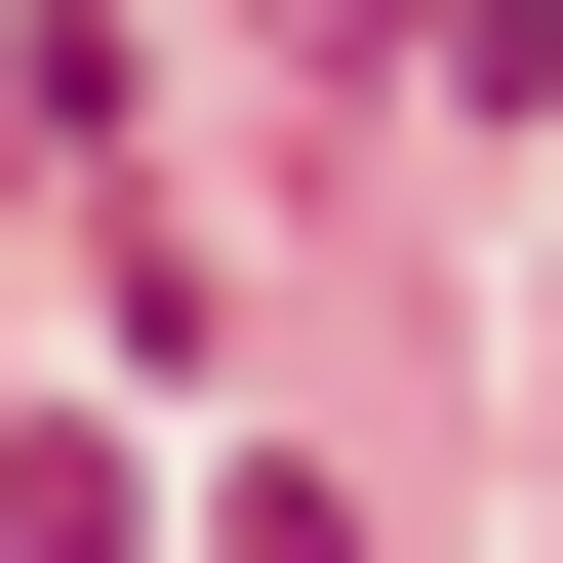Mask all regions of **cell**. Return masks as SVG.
<instances>
[{"label": "cell", "mask_w": 563, "mask_h": 563, "mask_svg": "<svg viewBox=\"0 0 563 563\" xmlns=\"http://www.w3.org/2000/svg\"><path fill=\"white\" fill-rule=\"evenodd\" d=\"M443 41V121H563V0H402Z\"/></svg>", "instance_id": "6da1fadb"}]
</instances>
